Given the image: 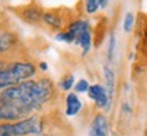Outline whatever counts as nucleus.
I'll return each mask as SVG.
<instances>
[{"mask_svg":"<svg viewBox=\"0 0 147 136\" xmlns=\"http://www.w3.org/2000/svg\"><path fill=\"white\" fill-rule=\"evenodd\" d=\"M82 109V102L78 98V95L71 93L67 95V108H65V114L72 117V116L78 114L79 110Z\"/></svg>","mask_w":147,"mask_h":136,"instance_id":"6e6552de","label":"nucleus"},{"mask_svg":"<svg viewBox=\"0 0 147 136\" xmlns=\"http://www.w3.org/2000/svg\"><path fill=\"white\" fill-rule=\"evenodd\" d=\"M108 3H109V0H100V7L101 8H106Z\"/></svg>","mask_w":147,"mask_h":136,"instance_id":"a211bd4d","label":"nucleus"},{"mask_svg":"<svg viewBox=\"0 0 147 136\" xmlns=\"http://www.w3.org/2000/svg\"><path fill=\"white\" fill-rule=\"evenodd\" d=\"M4 67V63H3V61H0V68H3Z\"/></svg>","mask_w":147,"mask_h":136,"instance_id":"aec40b11","label":"nucleus"},{"mask_svg":"<svg viewBox=\"0 0 147 136\" xmlns=\"http://www.w3.org/2000/svg\"><path fill=\"white\" fill-rule=\"evenodd\" d=\"M16 42V37L12 33H3L0 34V55L5 50H8Z\"/></svg>","mask_w":147,"mask_h":136,"instance_id":"9b49d317","label":"nucleus"},{"mask_svg":"<svg viewBox=\"0 0 147 136\" xmlns=\"http://www.w3.org/2000/svg\"><path fill=\"white\" fill-rule=\"evenodd\" d=\"M42 19H44L45 23H48V25L51 27H53V29H60V27H61V23H63V19H61L56 12H52V11L44 14Z\"/></svg>","mask_w":147,"mask_h":136,"instance_id":"f8f14e48","label":"nucleus"},{"mask_svg":"<svg viewBox=\"0 0 147 136\" xmlns=\"http://www.w3.org/2000/svg\"><path fill=\"white\" fill-rule=\"evenodd\" d=\"M100 8V0H86V11L87 14H94Z\"/></svg>","mask_w":147,"mask_h":136,"instance_id":"2eb2a0df","label":"nucleus"},{"mask_svg":"<svg viewBox=\"0 0 147 136\" xmlns=\"http://www.w3.org/2000/svg\"><path fill=\"white\" fill-rule=\"evenodd\" d=\"M74 82H75L74 75H67V76L63 78V80L60 82V87H61L63 90H69L74 86Z\"/></svg>","mask_w":147,"mask_h":136,"instance_id":"dca6fc26","label":"nucleus"},{"mask_svg":"<svg viewBox=\"0 0 147 136\" xmlns=\"http://www.w3.org/2000/svg\"><path fill=\"white\" fill-rule=\"evenodd\" d=\"M23 117L22 113L15 106L10 105L8 102L0 100V121L1 120H18Z\"/></svg>","mask_w":147,"mask_h":136,"instance_id":"423d86ee","label":"nucleus"},{"mask_svg":"<svg viewBox=\"0 0 147 136\" xmlns=\"http://www.w3.org/2000/svg\"><path fill=\"white\" fill-rule=\"evenodd\" d=\"M104 78H105L106 93H108V98H109L110 104L112 98H113V94H115V73L109 67H104Z\"/></svg>","mask_w":147,"mask_h":136,"instance_id":"9d476101","label":"nucleus"},{"mask_svg":"<svg viewBox=\"0 0 147 136\" xmlns=\"http://www.w3.org/2000/svg\"><path fill=\"white\" fill-rule=\"evenodd\" d=\"M89 136H108V121L105 116H95L90 125Z\"/></svg>","mask_w":147,"mask_h":136,"instance_id":"39448f33","label":"nucleus"},{"mask_svg":"<svg viewBox=\"0 0 147 136\" xmlns=\"http://www.w3.org/2000/svg\"><path fill=\"white\" fill-rule=\"evenodd\" d=\"M36 75V67L32 63H12L0 68V91L16 86Z\"/></svg>","mask_w":147,"mask_h":136,"instance_id":"f03ea898","label":"nucleus"},{"mask_svg":"<svg viewBox=\"0 0 147 136\" xmlns=\"http://www.w3.org/2000/svg\"><path fill=\"white\" fill-rule=\"evenodd\" d=\"M74 42L82 48V50H83L82 55L86 56V55L90 52V48H91V33H90V26L83 29L82 32L79 33L78 36L75 37V41Z\"/></svg>","mask_w":147,"mask_h":136,"instance_id":"0eeeda50","label":"nucleus"},{"mask_svg":"<svg viewBox=\"0 0 147 136\" xmlns=\"http://www.w3.org/2000/svg\"><path fill=\"white\" fill-rule=\"evenodd\" d=\"M89 97L95 102V105L98 108H106L109 109V98H108V93H106V89L102 87L101 84H93L90 86L89 90Z\"/></svg>","mask_w":147,"mask_h":136,"instance_id":"20e7f679","label":"nucleus"},{"mask_svg":"<svg viewBox=\"0 0 147 136\" xmlns=\"http://www.w3.org/2000/svg\"><path fill=\"white\" fill-rule=\"evenodd\" d=\"M53 93L52 82L49 79H41L38 82L25 80L22 83L8 87L0 93V100L15 106L23 117L40 110L42 105L51 100Z\"/></svg>","mask_w":147,"mask_h":136,"instance_id":"f257e3e1","label":"nucleus"},{"mask_svg":"<svg viewBox=\"0 0 147 136\" xmlns=\"http://www.w3.org/2000/svg\"><path fill=\"white\" fill-rule=\"evenodd\" d=\"M22 16L26 22H30V23H36V22L41 21L42 19V11L38 8V7H34V5H30V7H26L25 10L22 11Z\"/></svg>","mask_w":147,"mask_h":136,"instance_id":"1a4fd4ad","label":"nucleus"},{"mask_svg":"<svg viewBox=\"0 0 147 136\" xmlns=\"http://www.w3.org/2000/svg\"><path fill=\"white\" fill-rule=\"evenodd\" d=\"M41 121L38 117H30L26 120L12 123V124H1L0 136H27L41 133Z\"/></svg>","mask_w":147,"mask_h":136,"instance_id":"7ed1b4c3","label":"nucleus"},{"mask_svg":"<svg viewBox=\"0 0 147 136\" xmlns=\"http://www.w3.org/2000/svg\"><path fill=\"white\" fill-rule=\"evenodd\" d=\"M89 87H90L89 82L82 79V80H79L78 83L75 84V91H76V93H86V91L89 90Z\"/></svg>","mask_w":147,"mask_h":136,"instance_id":"f3484780","label":"nucleus"},{"mask_svg":"<svg viewBox=\"0 0 147 136\" xmlns=\"http://www.w3.org/2000/svg\"><path fill=\"white\" fill-rule=\"evenodd\" d=\"M134 23H135V16L132 12H127L125 18H124V23H123V27H124V32L129 33L134 27Z\"/></svg>","mask_w":147,"mask_h":136,"instance_id":"ddd939ff","label":"nucleus"},{"mask_svg":"<svg viewBox=\"0 0 147 136\" xmlns=\"http://www.w3.org/2000/svg\"><path fill=\"white\" fill-rule=\"evenodd\" d=\"M115 50H116V37L112 33L109 37V45H108V60L112 61L115 57Z\"/></svg>","mask_w":147,"mask_h":136,"instance_id":"4468645a","label":"nucleus"},{"mask_svg":"<svg viewBox=\"0 0 147 136\" xmlns=\"http://www.w3.org/2000/svg\"><path fill=\"white\" fill-rule=\"evenodd\" d=\"M41 68H42V69H44V71H45V69H47V64H45V63H41Z\"/></svg>","mask_w":147,"mask_h":136,"instance_id":"6ab92c4d","label":"nucleus"}]
</instances>
